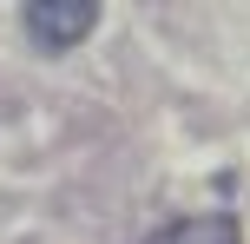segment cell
Listing matches in <instances>:
<instances>
[{"instance_id": "7a4b0ae2", "label": "cell", "mask_w": 250, "mask_h": 244, "mask_svg": "<svg viewBox=\"0 0 250 244\" xmlns=\"http://www.w3.org/2000/svg\"><path fill=\"white\" fill-rule=\"evenodd\" d=\"M145 244H244V224L230 211H198V218H178L165 231H151Z\"/></svg>"}, {"instance_id": "6da1fadb", "label": "cell", "mask_w": 250, "mask_h": 244, "mask_svg": "<svg viewBox=\"0 0 250 244\" xmlns=\"http://www.w3.org/2000/svg\"><path fill=\"white\" fill-rule=\"evenodd\" d=\"M99 26V0H26V33L46 53H73Z\"/></svg>"}]
</instances>
